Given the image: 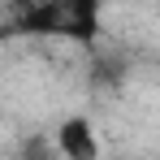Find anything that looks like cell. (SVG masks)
Listing matches in <instances>:
<instances>
[{"mask_svg":"<svg viewBox=\"0 0 160 160\" xmlns=\"http://www.w3.org/2000/svg\"><path fill=\"white\" fill-rule=\"evenodd\" d=\"M56 156L61 160H104V147H100V130L91 126V117H65L52 134Z\"/></svg>","mask_w":160,"mask_h":160,"instance_id":"2","label":"cell"},{"mask_svg":"<svg viewBox=\"0 0 160 160\" xmlns=\"http://www.w3.org/2000/svg\"><path fill=\"white\" fill-rule=\"evenodd\" d=\"M104 18V0H30L18 9V26L30 35L91 39Z\"/></svg>","mask_w":160,"mask_h":160,"instance_id":"1","label":"cell"},{"mask_svg":"<svg viewBox=\"0 0 160 160\" xmlns=\"http://www.w3.org/2000/svg\"><path fill=\"white\" fill-rule=\"evenodd\" d=\"M104 160H121V156H104Z\"/></svg>","mask_w":160,"mask_h":160,"instance_id":"3","label":"cell"}]
</instances>
